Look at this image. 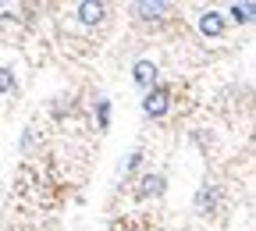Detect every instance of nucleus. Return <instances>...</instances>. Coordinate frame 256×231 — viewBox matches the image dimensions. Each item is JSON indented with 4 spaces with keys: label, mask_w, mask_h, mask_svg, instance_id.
<instances>
[{
    "label": "nucleus",
    "mask_w": 256,
    "mask_h": 231,
    "mask_svg": "<svg viewBox=\"0 0 256 231\" xmlns=\"http://www.w3.org/2000/svg\"><path fill=\"white\" fill-rule=\"evenodd\" d=\"M168 107H171V92H168L164 86H153V89H146V100H142L146 118H164V114H168Z\"/></svg>",
    "instance_id": "f257e3e1"
},
{
    "label": "nucleus",
    "mask_w": 256,
    "mask_h": 231,
    "mask_svg": "<svg viewBox=\"0 0 256 231\" xmlns=\"http://www.w3.org/2000/svg\"><path fill=\"white\" fill-rule=\"evenodd\" d=\"M164 174H142L136 185V200H153V196H164Z\"/></svg>",
    "instance_id": "f03ea898"
},
{
    "label": "nucleus",
    "mask_w": 256,
    "mask_h": 231,
    "mask_svg": "<svg viewBox=\"0 0 256 231\" xmlns=\"http://www.w3.org/2000/svg\"><path fill=\"white\" fill-rule=\"evenodd\" d=\"M132 78H136L142 89H153V86H156V64H153V60H136Z\"/></svg>",
    "instance_id": "7ed1b4c3"
},
{
    "label": "nucleus",
    "mask_w": 256,
    "mask_h": 231,
    "mask_svg": "<svg viewBox=\"0 0 256 231\" xmlns=\"http://www.w3.org/2000/svg\"><path fill=\"white\" fill-rule=\"evenodd\" d=\"M200 32H203L206 40H217L220 32H224V18H220L217 11H203V14H200Z\"/></svg>",
    "instance_id": "20e7f679"
},
{
    "label": "nucleus",
    "mask_w": 256,
    "mask_h": 231,
    "mask_svg": "<svg viewBox=\"0 0 256 231\" xmlns=\"http://www.w3.org/2000/svg\"><path fill=\"white\" fill-rule=\"evenodd\" d=\"M104 14H107L104 4H78V22H86V25H100Z\"/></svg>",
    "instance_id": "39448f33"
},
{
    "label": "nucleus",
    "mask_w": 256,
    "mask_h": 231,
    "mask_svg": "<svg viewBox=\"0 0 256 231\" xmlns=\"http://www.w3.org/2000/svg\"><path fill=\"white\" fill-rule=\"evenodd\" d=\"M136 11H139V18H146V22H160V18H164V11H168V4H136Z\"/></svg>",
    "instance_id": "423d86ee"
},
{
    "label": "nucleus",
    "mask_w": 256,
    "mask_h": 231,
    "mask_svg": "<svg viewBox=\"0 0 256 231\" xmlns=\"http://www.w3.org/2000/svg\"><path fill=\"white\" fill-rule=\"evenodd\" d=\"M196 203H200V210H203V214H206V206L214 210V203H217V196H214V188H210V185H206V188L200 192V200H196Z\"/></svg>",
    "instance_id": "0eeeda50"
},
{
    "label": "nucleus",
    "mask_w": 256,
    "mask_h": 231,
    "mask_svg": "<svg viewBox=\"0 0 256 231\" xmlns=\"http://www.w3.org/2000/svg\"><path fill=\"white\" fill-rule=\"evenodd\" d=\"M0 92H14V75L8 68H0Z\"/></svg>",
    "instance_id": "6e6552de"
},
{
    "label": "nucleus",
    "mask_w": 256,
    "mask_h": 231,
    "mask_svg": "<svg viewBox=\"0 0 256 231\" xmlns=\"http://www.w3.org/2000/svg\"><path fill=\"white\" fill-rule=\"evenodd\" d=\"M232 14H235V22H249V18H252V4H242V8L235 4V8H232Z\"/></svg>",
    "instance_id": "1a4fd4ad"
},
{
    "label": "nucleus",
    "mask_w": 256,
    "mask_h": 231,
    "mask_svg": "<svg viewBox=\"0 0 256 231\" xmlns=\"http://www.w3.org/2000/svg\"><path fill=\"white\" fill-rule=\"evenodd\" d=\"M107 121H110V104H100V124L107 128Z\"/></svg>",
    "instance_id": "9d476101"
},
{
    "label": "nucleus",
    "mask_w": 256,
    "mask_h": 231,
    "mask_svg": "<svg viewBox=\"0 0 256 231\" xmlns=\"http://www.w3.org/2000/svg\"><path fill=\"white\" fill-rule=\"evenodd\" d=\"M0 11H4V4H0Z\"/></svg>",
    "instance_id": "9b49d317"
}]
</instances>
